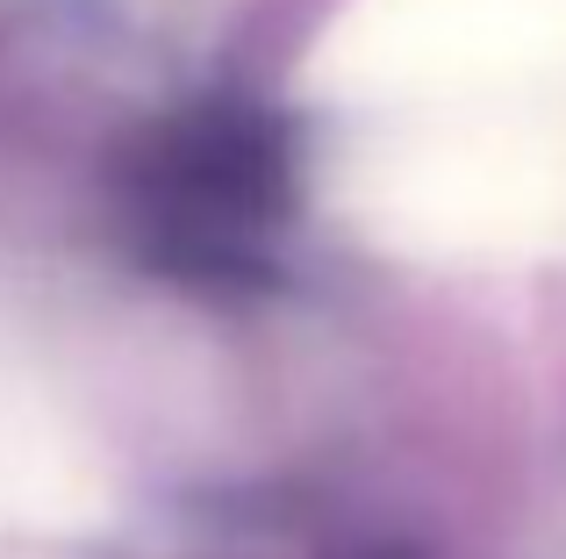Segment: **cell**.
Returning a JSON list of instances; mask_svg holds the SVG:
<instances>
[{
    "label": "cell",
    "instance_id": "obj_2",
    "mask_svg": "<svg viewBox=\"0 0 566 559\" xmlns=\"http://www.w3.org/2000/svg\"><path fill=\"white\" fill-rule=\"evenodd\" d=\"M302 94L359 123L566 94V0H345L302 57Z\"/></svg>",
    "mask_w": 566,
    "mask_h": 559
},
{
    "label": "cell",
    "instance_id": "obj_3",
    "mask_svg": "<svg viewBox=\"0 0 566 559\" xmlns=\"http://www.w3.org/2000/svg\"><path fill=\"white\" fill-rule=\"evenodd\" d=\"M108 509V481L86 431L51 409L29 373H0V524L80 531Z\"/></svg>",
    "mask_w": 566,
    "mask_h": 559
},
{
    "label": "cell",
    "instance_id": "obj_1",
    "mask_svg": "<svg viewBox=\"0 0 566 559\" xmlns=\"http://www.w3.org/2000/svg\"><path fill=\"white\" fill-rule=\"evenodd\" d=\"M331 209L423 266H524L566 252V94L374 115L337 144Z\"/></svg>",
    "mask_w": 566,
    "mask_h": 559
}]
</instances>
